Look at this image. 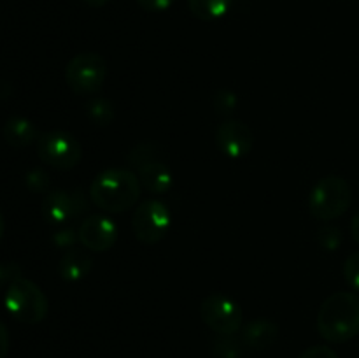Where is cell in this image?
<instances>
[{
	"label": "cell",
	"mask_w": 359,
	"mask_h": 358,
	"mask_svg": "<svg viewBox=\"0 0 359 358\" xmlns=\"http://www.w3.org/2000/svg\"><path fill=\"white\" fill-rule=\"evenodd\" d=\"M142 185L139 175L130 168H105L95 175L90 185V199L104 213L121 214L135 206L140 199Z\"/></svg>",
	"instance_id": "cell-1"
},
{
	"label": "cell",
	"mask_w": 359,
	"mask_h": 358,
	"mask_svg": "<svg viewBox=\"0 0 359 358\" xmlns=\"http://www.w3.org/2000/svg\"><path fill=\"white\" fill-rule=\"evenodd\" d=\"M318 332L328 343L342 344L359 336V295L337 291L321 304L318 312Z\"/></svg>",
	"instance_id": "cell-2"
},
{
	"label": "cell",
	"mask_w": 359,
	"mask_h": 358,
	"mask_svg": "<svg viewBox=\"0 0 359 358\" xmlns=\"http://www.w3.org/2000/svg\"><path fill=\"white\" fill-rule=\"evenodd\" d=\"M353 202V188L340 175H326L311 188L307 209L319 221H332L347 213Z\"/></svg>",
	"instance_id": "cell-3"
},
{
	"label": "cell",
	"mask_w": 359,
	"mask_h": 358,
	"mask_svg": "<svg viewBox=\"0 0 359 358\" xmlns=\"http://www.w3.org/2000/svg\"><path fill=\"white\" fill-rule=\"evenodd\" d=\"M4 305L11 318L25 325L44 321L49 312V300L44 291L27 277H20L6 288Z\"/></svg>",
	"instance_id": "cell-4"
},
{
	"label": "cell",
	"mask_w": 359,
	"mask_h": 358,
	"mask_svg": "<svg viewBox=\"0 0 359 358\" xmlns=\"http://www.w3.org/2000/svg\"><path fill=\"white\" fill-rule=\"evenodd\" d=\"M107 79V62L98 53H79L65 67L67 86L76 95H97Z\"/></svg>",
	"instance_id": "cell-5"
},
{
	"label": "cell",
	"mask_w": 359,
	"mask_h": 358,
	"mask_svg": "<svg viewBox=\"0 0 359 358\" xmlns=\"http://www.w3.org/2000/svg\"><path fill=\"white\" fill-rule=\"evenodd\" d=\"M37 154L46 165L58 171H70L83 158V146L79 140L63 130H51L41 133L37 140Z\"/></svg>",
	"instance_id": "cell-6"
},
{
	"label": "cell",
	"mask_w": 359,
	"mask_h": 358,
	"mask_svg": "<svg viewBox=\"0 0 359 358\" xmlns=\"http://www.w3.org/2000/svg\"><path fill=\"white\" fill-rule=\"evenodd\" d=\"M200 318L217 336H235L242 329L244 312L228 295L210 293L200 304Z\"/></svg>",
	"instance_id": "cell-7"
},
{
	"label": "cell",
	"mask_w": 359,
	"mask_h": 358,
	"mask_svg": "<svg viewBox=\"0 0 359 358\" xmlns=\"http://www.w3.org/2000/svg\"><path fill=\"white\" fill-rule=\"evenodd\" d=\"M172 214L167 204L158 199L144 200L139 204L132 218V228L137 241L142 244H158L170 230Z\"/></svg>",
	"instance_id": "cell-8"
},
{
	"label": "cell",
	"mask_w": 359,
	"mask_h": 358,
	"mask_svg": "<svg viewBox=\"0 0 359 358\" xmlns=\"http://www.w3.org/2000/svg\"><path fill=\"white\" fill-rule=\"evenodd\" d=\"M88 211V200L79 192L53 190L42 199V216L48 223L62 225Z\"/></svg>",
	"instance_id": "cell-9"
},
{
	"label": "cell",
	"mask_w": 359,
	"mask_h": 358,
	"mask_svg": "<svg viewBox=\"0 0 359 358\" xmlns=\"http://www.w3.org/2000/svg\"><path fill=\"white\" fill-rule=\"evenodd\" d=\"M79 242L90 251H109L118 241V225L105 214H91L79 225Z\"/></svg>",
	"instance_id": "cell-10"
},
{
	"label": "cell",
	"mask_w": 359,
	"mask_h": 358,
	"mask_svg": "<svg viewBox=\"0 0 359 358\" xmlns=\"http://www.w3.org/2000/svg\"><path fill=\"white\" fill-rule=\"evenodd\" d=\"M216 146L224 157L238 160V158H244L251 153L252 146H255V135L245 123L237 121V119H228L217 126Z\"/></svg>",
	"instance_id": "cell-11"
},
{
	"label": "cell",
	"mask_w": 359,
	"mask_h": 358,
	"mask_svg": "<svg viewBox=\"0 0 359 358\" xmlns=\"http://www.w3.org/2000/svg\"><path fill=\"white\" fill-rule=\"evenodd\" d=\"M135 174L139 175L140 185L153 195H165L174 188V174L170 167L160 158L139 165L135 168Z\"/></svg>",
	"instance_id": "cell-12"
},
{
	"label": "cell",
	"mask_w": 359,
	"mask_h": 358,
	"mask_svg": "<svg viewBox=\"0 0 359 358\" xmlns=\"http://www.w3.org/2000/svg\"><path fill=\"white\" fill-rule=\"evenodd\" d=\"M241 340L245 350L263 351L272 346L279 337V326L277 323L265 318H256L252 321L245 323L241 329Z\"/></svg>",
	"instance_id": "cell-13"
},
{
	"label": "cell",
	"mask_w": 359,
	"mask_h": 358,
	"mask_svg": "<svg viewBox=\"0 0 359 358\" xmlns=\"http://www.w3.org/2000/svg\"><path fill=\"white\" fill-rule=\"evenodd\" d=\"M93 267V260L84 249H67L58 263V274L67 283H77L83 281L90 274Z\"/></svg>",
	"instance_id": "cell-14"
},
{
	"label": "cell",
	"mask_w": 359,
	"mask_h": 358,
	"mask_svg": "<svg viewBox=\"0 0 359 358\" xmlns=\"http://www.w3.org/2000/svg\"><path fill=\"white\" fill-rule=\"evenodd\" d=\"M2 133L6 142L9 146L16 147V150H23V147L32 146L41 137L37 126L28 118H23V116H13V118L7 119L2 128Z\"/></svg>",
	"instance_id": "cell-15"
},
{
	"label": "cell",
	"mask_w": 359,
	"mask_h": 358,
	"mask_svg": "<svg viewBox=\"0 0 359 358\" xmlns=\"http://www.w3.org/2000/svg\"><path fill=\"white\" fill-rule=\"evenodd\" d=\"M233 0H188V7L200 21H214L231 9Z\"/></svg>",
	"instance_id": "cell-16"
},
{
	"label": "cell",
	"mask_w": 359,
	"mask_h": 358,
	"mask_svg": "<svg viewBox=\"0 0 359 358\" xmlns=\"http://www.w3.org/2000/svg\"><path fill=\"white\" fill-rule=\"evenodd\" d=\"M86 116L93 125L107 126L114 121V105L109 98L93 95L86 102Z\"/></svg>",
	"instance_id": "cell-17"
},
{
	"label": "cell",
	"mask_w": 359,
	"mask_h": 358,
	"mask_svg": "<svg viewBox=\"0 0 359 358\" xmlns=\"http://www.w3.org/2000/svg\"><path fill=\"white\" fill-rule=\"evenodd\" d=\"M245 353V346L241 337L235 336H217L212 343L214 358H242Z\"/></svg>",
	"instance_id": "cell-18"
},
{
	"label": "cell",
	"mask_w": 359,
	"mask_h": 358,
	"mask_svg": "<svg viewBox=\"0 0 359 358\" xmlns=\"http://www.w3.org/2000/svg\"><path fill=\"white\" fill-rule=\"evenodd\" d=\"M25 185L30 192L34 193H48L49 186H51V178L42 168H32L27 175H25Z\"/></svg>",
	"instance_id": "cell-19"
},
{
	"label": "cell",
	"mask_w": 359,
	"mask_h": 358,
	"mask_svg": "<svg viewBox=\"0 0 359 358\" xmlns=\"http://www.w3.org/2000/svg\"><path fill=\"white\" fill-rule=\"evenodd\" d=\"M238 98L237 95L231 90H219L214 95V109H216L217 114L230 116L233 114L235 109H237Z\"/></svg>",
	"instance_id": "cell-20"
},
{
	"label": "cell",
	"mask_w": 359,
	"mask_h": 358,
	"mask_svg": "<svg viewBox=\"0 0 359 358\" xmlns=\"http://www.w3.org/2000/svg\"><path fill=\"white\" fill-rule=\"evenodd\" d=\"M319 244L326 249V251H337L342 244V232L339 227L333 225H325L319 230Z\"/></svg>",
	"instance_id": "cell-21"
},
{
	"label": "cell",
	"mask_w": 359,
	"mask_h": 358,
	"mask_svg": "<svg viewBox=\"0 0 359 358\" xmlns=\"http://www.w3.org/2000/svg\"><path fill=\"white\" fill-rule=\"evenodd\" d=\"M344 277L349 286L359 293V251L353 253L344 263Z\"/></svg>",
	"instance_id": "cell-22"
},
{
	"label": "cell",
	"mask_w": 359,
	"mask_h": 358,
	"mask_svg": "<svg viewBox=\"0 0 359 358\" xmlns=\"http://www.w3.org/2000/svg\"><path fill=\"white\" fill-rule=\"evenodd\" d=\"M77 241H79V235L74 228H60L58 232L53 234V244L58 246L62 249H72L76 248Z\"/></svg>",
	"instance_id": "cell-23"
},
{
	"label": "cell",
	"mask_w": 359,
	"mask_h": 358,
	"mask_svg": "<svg viewBox=\"0 0 359 358\" xmlns=\"http://www.w3.org/2000/svg\"><path fill=\"white\" fill-rule=\"evenodd\" d=\"M21 276V267L14 262H0V288L9 286L13 281L20 279Z\"/></svg>",
	"instance_id": "cell-24"
},
{
	"label": "cell",
	"mask_w": 359,
	"mask_h": 358,
	"mask_svg": "<svg viewBox=\"0 0 359 358\" xmlns=\"http://www.w3.org/2000/svg\"><path fill=\"white\" fill-rule=\"evenodd\" d=\"M174 2L175 0H137L140 9L147 11V13H163V11L170 9Z\"/></svg>",
	"instance_id": "cell-25"
},
{
	"label": "cell",
	"mask_w": 359,
	"mask_h": 358,
	"mask_svg": "<svg viewBox=\"0 0 359 358\" xmlns=\"http://www.w3.org/2000/svg\"><path fill=\"white\" fill-rule=\"evenodd\" d=\"M298 358H339V354H337L330 346L318 344V346H312L309 347V350H305Z\"/></svg>",
	"instance_id": "cell-26"
},
{
	"label": "cell",
	"mask_w": 359,
	"mask_h": 358,
	"mask_svg": "<svg viewBox=\"0 0 359 358\" xmlns=\"http://www.w3.org/2000/svg\"><path fill=\"white\" fill-rule=\"evenodd\" d=\"M9 353V330L0 321V358H6Z\"/></svg>",
	"instance_id": "cell-27"
},
{
	"label": "cell",
	"mask_w": 359,
	"mask_h": 358,
	"mask_svg": "<svg viewBox=\"0 0 359 358\" xmlns=\"http://www.w3.org/2000/svg\"><path fill=\"white\" fill-rule=\"evenodd\" d=\"M351 234H353V239L359 244V211L354 214L353 223H351Z\"/></svg>",
	"instance_id": "cell-28"
},
{
	"label": "cell",
	"mask_w": 359,
	"mask_h": 358,
	"mask_svg": "<svg viewBox=\"0 0 359 358\" xmlns=\"http://www.w3.org/2000/svg\"><path fill=\"white\" fill-rule=\"evenodd\" d=\"M84 4H86V6H90V7H95V9H98V7H104V6H107L109 2H111V0H83Z\"/></svg>",
	"instance_id": "cell-29"
},
{
	"label": "cell",
	"mask_w": 359,
	"mask_h": 358,
	"mask_svg": "<svg viewBox=\"0 0 359 358\" xmlns=\"http://www.w3.org/2000/svg\"><path fill=\"white\" fill-rule=\"evenodd\" d=\"M4 230H6V221H4V216H2V211H0V241H2V235H4Z\"/></svg>",
	"instance_id": "cell-30"
},
{
	"label": "cell",
	"mask_w": 359,
	"mask_h": 358,
	"mask_svg": "<svg viewBox=\"0 0 359 358\" xmlns=\"http://www.w3.org/2000/svg\"><path fill=\"white\" fill-rule=\"evenodd\" d=\"M358 188H359V185H358Z\"/></svg>",
	"instance_id": "cell-31"
}]
</instances>
